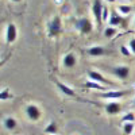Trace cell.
<instances>
[{
    "label": "cell",
    "instance_id": "obj_16",
    "mask_svg": "<svg viewBox=\"0 0 135 135\" xmlns=\"http://www.w3.org/2000/svg\"><path fill=\"white\" fill-rule=\"evenodd\" d=\"M86 86H88V88H91V89H104L103 85H100V84H97L96 81H92V80L86 83Z\"/></svg>",
    "mask_w": 135,
    "mask_h": 135
},
{
    "label": "cell",
    "instance_id": "obj_4",
    "mask_svg": "<svg viewBox=\"0 0 135 135\" xmlns=\"http://www.w3.org/2000/svg\"><path fill=\"white\" fill-rule=\"evenodd\" d=\"M77 27L80 28V30H81V32H84V34L91 32V30H92V25H91V22H89V19H86V18H83V19L78 20Z\"/></svg>",
    "mask_w": 135,
    "mask_h": 135
},
{
    "label": "cell",
    "instance_id": "obj_17",
    "mask_svg": "<svg viewBox=\"0 0 135 135\" xmlns=\"http://www.w3.org/2000/svg\"><path fill=\"white\" fill-rule=\"evenodd\" d=\"M115 34H116V28H114V27H108V28H105L104 35H105L107 38H111V37H114Z\"/></svg>",
    "mask_w": 135,
    "mask_h": 135
},
{
    "label": "cell",
    "instance_id": "obj_7",
    "mask_svg": "<svg viewBox=\"0 0 135 135\" xmlns=\"http://www.w3.org/2000/svg\"><path fill=\"white\" fill-rule=\"evenodd\" d=\"M114 73L119 77V78H127L130 74V69L127 66H118L114 69Z\"/></svg>",
    "mask_w": 135,
    "mask_h": 135
},
{
    "label": "cell",
    "instance_id": "obj_20",
    "mask_svg": "<svg viewBox=\"0 0 135 135\" xmlns=\"http://www.w3.org/2000/svg\"><path fill=\"white\" fill-rule=\"evenodd\" d=\"M119 9H120V12H123V14H130L131 12V7L130 6H120Z\"/></svg>",
    "mask_w": 135,
    "mask_h": 135
},
{
    "label": "cell",
    "instance_id": "obj_23",
    "mask_svg": "<svg viewBox=\"0 0 135 135\" xmlns=\"http://www.w3.org/2000/svg\"><path fill=\"white\" fill-rule=\"evenodd\" d=\"M120 51H122L123 55H127V57L130 55V51H128V49H127L126 46H122V47H120Z\"/></svg>",
    "mask_w": 135,
    "mask_h": 135
},
{
    "label": "cell",
    "instance_id": "obj_13",
    "mask_svg": "<svg viewBox=\"0 0 135 135\" xmlns=\"http://www.w3.org/2000/svg\"><path fill=\"white\" fill-rule=\"evenodd\" d=\"M4 124H6V127H7L8 130H12V128L16 127V120L12 119V118H7L6 122H4Z\"/></svg>",
    "mask_w": 135,
    "mask_h": 135
},
{
    "label": "cell",
    "instance_id": "obj_26",
    "mask_svg": "<svg viewBox=\"0 0 135 135\" xmlns=\"http://www.w3.org/2000/svg\"><path fill=\"white\" fill-rule=\"evenodd\" d=\"M12 2H20V0H12Z\"/></svg>",
    "mask_w": 135,
    "mask_h": 135
},
{
    "label": "cell",
    "instance_id": "obj_5",
    "mask_svg": "<svg viewBox=\"0 0 135 135\" xmlns=\"http://www.w3.org/2000/svg\"><path fill=\"white\" fill-rule=\"evenodd\" d=\"M6 38H7V42L8 43H12L15 41V38H16V27H15V25H12V23L8 25Z\"/></svg>",
    "mask_w": 135,
    "mask_h": 135
},
{
    "label": "cell",
    "instance_id": "obj_18",
    "mask_svg": "<svg viewBox=\"0 0 135 135\" xmlns=\"http://www.w3.org/2000/svg\"><path fill=\"white\" fill-rule=\"evenodd\" d=\"M120 22H122V18H120V16H118V15H112V16H111V19H109V23H111L112 26L119 25Z\"/></svg>",
    "mask_w": 135,
    "mask_h": 135
},
{
    "label": "cell",
    "instance_id": "obj_1",
    "mask_svg": "<svg viewBox=\"0 0 135 135\" xmlns=\"http://www.w3.org/2000/svg\"><path fill=\"white\" fill-rule=\"evenodd\" d=\"M62 30V26H61V19L58 16H55L53 20H51V23L49 26V35L50 37H54V35H57L58 32H61Z\"/></svg>",
    "mask_w": 135,
    "mask_h": 135
},
{
    "label": "cell",
    "instance_id": "obj_14",
    "mask_svg": "<svg viewBox=\"0 0 135 135\" xmlns=\"http://www.w3.org/2000/svg\"><path fill=\"white\" fill-rule=\"evenodd\" d=\"M132 130H134V124L131 122H127V123H124V126H123V131H124V134H131L132 132Z\"/></svg>",
    "mask_w": 135,
    "mask_h": 135
},
{
    "label": "cell",
    "instance_id": "obj_3",
    "mask_svg": "<svg viewBox=\"0 0 135 135\" xmlns=\"http://www.w3.org/2000/svg\"><path fill=\"white\" fill-rule=\"evenodd\" d=\"M103 8H104V7L101 6L100 0H95L92 9H93L95 18H96V20H97V25H100V23H101V15H103Z\"/></svg>",
    "mask_w": 135,
    "mask_h": 135
},
{
    "label": "cell",
    "instance_id": "obj_24",
    "mask_svg": "<svg viewBox=\"0 0 135 135\" xmlns=\"http://www.w3.org/2000/svg\"><path fill=\"white\" fill-rule=\"evenodd\" d=\"M130 47H131V51L135 53V39H131L130 41Z\"/></svg>",
    "mask_w": 135,
    "mask_h": 135
},
{
    "label": "cell",
    "instance_id": "obj_15",
    "mask_svg": "<svg viewBox=\"0 0 135 135\" xmlns=\"http://www.w3.org/2000/svg\"><path fill=\"white\" fill-rule=\"evenodd\" d=\"M45 132L46 134H55L57 132V126H55V123H50V124L45 128Z\"/></svg>",
    "mask_w": 135,
    "mask_h": 135
},
{
    "label": "cell",
    "instance_id": "obj_2",
    "mask_svg": "<svg viewBox=\"0 0 135 135\" xmlns=\"http://www.w3.org/2000/svg\"><path fill=\"white\" fill-rule=\"evenodd\" d=\"M26 112H27V116L31 119V120H38L39 118H41V111H39V108L37 107V105H34V104H30L28 107H27V109H26Z\"/></svg>",
    "mask_w": 135,
    "mask_h": 135
},
{
    "label": "cell",
    "instance_id": "obj_10",
    "mask_svg": "<svg viewBox=\"0 0 135 135\" xmlns=\"http://www.w3.org/2000/svg\"><path fill=\"white\" fill-rule=\"evenodd\" d=\"M64 65H65L66 68H72V66L76 65V57H74L72 53L65 55V58H64Z\"/></svg>",
    "mask_w": 135,
    "mask_h": 135
},
{
    "label": "cell",
    "instance_id": "obj_8",
    "mask_svg": "<svg viewBox=\"0 0 135 135\" xmlns=\"http://www.w3.org/2000/svg\"><path fill=\"white\" fill-rule=\"evenodd\" d=\"M126 95V92L123 91H114V92H105V93H101L100 97H104V99H120Z\"/></svg>",
    "mask_w": 135,
    "mask_h": 135
},
{
    "label": "cell",
    "instance_id": "obj_9",
    "mask_svg": "<svg viewBox=\"0 0 135 135\" xmlns=\"http://www.w3.org/2000/svg\"><path fill=\"white\" fill-rule=\"evenodd\" d=\"M120 108H122V105L119 103H116V101H112V103L107 104V107H105V109L109 115H115L118 112H120Z\"/></svg>",
    "mask_w": 135,
    "mask_h": 135
},
{
    "label": "cell",
    "instance_id": "obj_19",
    "mask_svg": "<svg viewBox=\"0 0 135 135\" xmlns=\"http://www.w3.org/2000/svg\"><path fill=\"white\" fill-rule=\"evenodd\" d=\"M135 119V115L132 114V112H130V114H126L124 116H123V123H127V122H132Z\"/></svg>",
    "mask_w": 135,
    "mask_h": 135
},
{
    "label": "cell",
    "instance_id": "obj_12",
    "mask_svg": "<svg viewBox=\"0 0 135 135\" xmlns=\"http://www.w3.org/2000/svg\"><path fill=\"white\" fill-rule=\"evenodd\" d=\"M104 49L103 47H100V46H95V47H91L88 50V54L89 55H101V54H104Z\"/></svg>",
    "mask_w": 135,
    "mask_h": 135
},
{
    "label": "cell",
    "instance_id": "obj_22",
    "mask_svg": "<svg viewBox=\"0 0 135 135\" xmlns=\"http://www.w3.org/2000/svg\"><path fill=\"white\" fill-rule=\"evenodd\" d=\"M107 19H108V8L104 7V8H103V15H101V20L105 22Z\"/></svg>",
    "mask_w": 135,
    "mask_h": 135
},
{
    "label": "cell",
    "instance_id": "obj_21",
    "mask_svg": "<svg viewBox=\"0 0 135 135\" xmlns=\"http://www.w3.org/2000/svg\"><path fill=\"white\" fill-rule=\"evenodd\" d=\"M11 97H12V95H9V93H8V91H3V92H2V95H0V99H2V100L11 99Z\"/></svg>",
    "mask_w": 135,
    "mask_h": 135
},
{
    "label": "cell",
    "instance_id": "obj_25",
    "mask_svg": "<svg viewBox=\"0 0 135 135\" xmlns=\"http://www.w3.org/2000/svg\"><path fill=\"white\" fill-rule=\"evenodd\" d=\"M108 2H111V3H114V2H115V0H108Z\"/></svg>",
    "mask_w": 135,
    "mask_h": 135
},
{
    "label": "cell",
    "instance_id": "obj_6",
    "mask_svg": "<svg viewBox=\"0 0 135 135\" xmlns=\"http://www.w3.org/2000/svg\"><path fill=\"white\" fill-rule=\"evenodd\" d=\"M88 76H89V78H91L92 81H96V83H103V84H109V81H107L105 78L101 76L99 72H96V70H89L88 72Z\"/></svg>",
    "mask_w": 135,
    "mask_h": 135
},
{
    "label": "cell",
    "instance_id": "obj_11",
    "mask_svg": "<svg viewBox=\"0 0 135 135\" xmlns=\"http://www.w3.org/2000/svg\"><path fill=\"white\" fill-rule=\"evenodd\" d=\"M55 84H57V86L61 89V91H62V93H65L66 96H70V97H73L76 93H74V91H73V89H70V88H68L65 84H62V83H55Z\"/></svg>",
    "mask_w": 135,
    "mask_h": 135
}]
</instances>
